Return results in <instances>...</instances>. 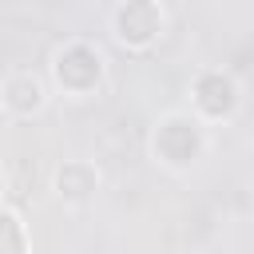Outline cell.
<instances>
[{"instance_id":"6da1fadb","label":"cell","mask_w":254,"mask_h":254,"mask_svg":"<svg viewBox=\"0 0 254 254\" xmlns=\"http://www.w3.org/2000/svg\"><path fill=\"white\" fill-rule=\"evenodd\" d=\"M151 151L167 167H190L202 155V127H198V119H190V115L159 119V127L151 135Z\"/></svg>"},{"instance_id":"7a4b0ae2","label":"cell","mask_w":254,"mask_h":254,"mask_svg":"<svg viewBox=\"0 0 254 254\" xmlns=\"http://www.w3.org/2000/svg\"><path fill=\"white\" fill-rule=\"evenodd\" d=\"M52 75H56V83H60L64 91L87 95V91L103 79V60H99V52L87 48V44H67V48L56 56V64H52Z\"/></svg>"},{"instance_id":"3957f363","label":"cell","mask_w":254,"mask_h":254,"mask_svg":"<svg viewBox=\"0 0 254 254\" xmlns=\"http://www.w3.org/2000/svg\"><path fill=\"white\" fill-rule=\"evenodd\" d=\"M163 32V12L155 0H123L115 8V36L127 48H151Z\"/></svg>"},{"instance_id":"277c9868","label":"cell","mask_w":254,"mask_h":254,"mask_svg":"<svg viewBox=\"0 0 254 254\" xmlns=\"http://www.w3.org/2000/svg\"><path fill=\"white\" fill-rule=\"evenodd\" d=\"M194 107H198V115H206V119H226V115L238 107V87H234V79L222 75V71H202V75L194 79Z\"/></svg>"},{"instance_id":"5b68a950","label":"cell","mask_w":254,"mask_h":254,"mask_svg":"<svg viewBox=\"0 0 254 254\" xmlns=\"http://www.w3.org/2000/svg\"><path fill=\"white\" fill-rule=\"evenodd\" d=\"M0 99H4V107L12 111V115H36V111H44V83L36 79V75H12V79H4V87H0Z\"/></svg>"},{"instance_id":"8992f818","label":"cell","mask_w":254,"mask_h":254,"mask_svg":"<svg viewBox=\"0 0 254 254\" xmlns=\"http://www.w3.org/2000/svg\"><path fill=\"white\" fill-rule=\"evenodd\" d=\"M95 183H99L95 167H91V163H79V159H71V163H64V167L56 171V190H60V198H67V202H83V198L95 190Z\"/></svg>"},{"instance_id":"52a82bcc","label":"cell","mask_w":254,"mask_h":254,"mask_svg":"<svg viewBox=\"0 0 254 254\" xmlns=\"http://www.w3.org/2000/svg\"><path fill=\"white\" fill-rule=\"evenodd\" d=\"M0 190H4V175H0Z\"/></svg>"}]
</instances>
